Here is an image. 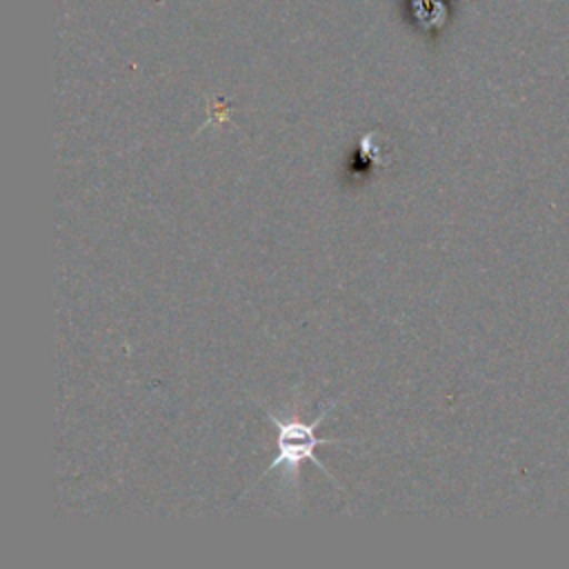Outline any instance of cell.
I'll return each instance as SVG.
<instances>
[{
	"mask_svg": "<svg viewBox=\"0 0 569 569\" xmlns=\"http://www.w3.org/2000/svg\"><path fill=\"white\" fill-rule=\"evenodd\" d=\"M338 400H331L327 405H322V411L313 418V422H302L298 416L291 418H278L269 407H264V413L271 418V422L278 429V456L273 458L271 465H267V469L262 471V476L280 469L282 471V485L291 487L293 493H300V467L305 460L313 462L316 467H320V471H325L331 482L336 485V478L327 471V467L316 458V449L320 445H345V440H331V438H318V427L325 420V416L331 411V407H336ZM260 476V478H262ZM258 478V480H260Z\"/></svg>",
	"mask_w": 569,
	"mask_h": 569,
	"instance_id": "obj_1",
	"label": "cell"
}]
</instances>
